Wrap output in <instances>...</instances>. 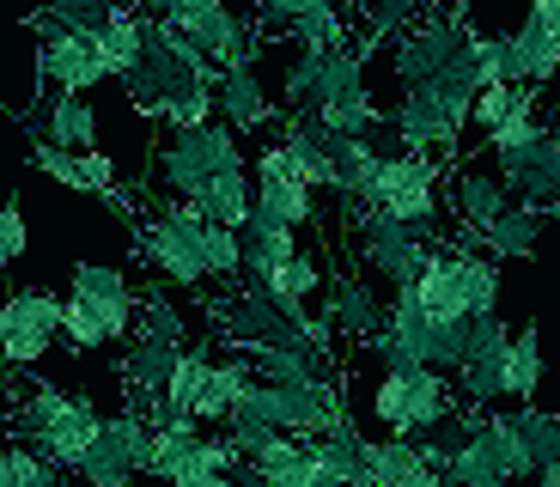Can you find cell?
Here are the masks:
<instances>
[{
	"mask_svg": "<svg viewBox=\"0 0 560 487\" xmlns=\"http://www.w3.org/2000/svg\"><path fill=\"white\" fill-rule=\"evenodd\" d=\"M213 80H220V68H213V61L201 56L177 25L140 13V61H135V73L122 80V92L135 97V111H147L159 123L177 97H189L196 85H213Z\"/></svg>",
	"mask_w": 560,
	"mask_h": 487,
	"instance_id": "6da1fadb",
	"label": "cell"
},
{
	"mask_svg": "<svg viewBox=\"0 0 560 487\" xmlns=\"http://www.w3.org/2000/svg\"><path fill=\"white\" fill-rule=\"evenodd\" d=\"M98 408L85 396H68L56 384H25V396H13V415H7V432L19 445H31L37 457H49L61 475H73L98 439Z\"/></svg>",
	"mask_w": 560,
	"mask_h": 487,
	"instance_id": "7a4b0ae2",
	"label": "cell"
},
{
	"mask_svg": "<svg viewBox=\"0 0 560 487\" xmlns=\"http://www.w3.org/2000/svg\"><path fill=\"white\" fill-rule=\"evenodd\" d=\"M445 237L439 232H420V225H402L390 220V213L378 208H348V251L360 256V268L378 287L390 292H408L420 280V268H427V256L439 251Z\"/></svg>",
	"mask_w": 560,
	"mask_h": 487,
	"instance_id": "3957f363",
	"label": "cell"
},
{
	"mask_svg": "<svg viewBox=\"0 0 560 487\" xmlns=\"http://www.w3.org/2000/svg\"><path fill=\"white\" fill-rule=\"evenodd\" d=\"M244 415L268 420L275 432H293V439H329V432L353 427L348 420V390L336 372L305 378V384H250L244 390Z\"/></svg>",
	"mask_w": 560,
	"mask_h": 487,
	"instance_id": "277c9868",
	"label": "cell"
},
{
	"mask_svg": "<svg viewBox=\"0 0 560 487\" xmlns=\"http://www.w3.org/2000/svg\"><path fill=\"white\" fill-rule=\"evenodd\" d=\"M225 171H250L244 165V135H232L225 123L208 128H165V140L153 147V177L165 183L171 195L196 201L213 177Z\"/></svg>",
	"mask_w": 560,
	"mask_h": 487,
	"instance_id": "5b68a950",
	"label": "cell"
},
{
	"mask_svg": "<svg viewBox=\"0 0 560 487\" xmlns=\"http://www.w3.org/2000/svg\"><path fill=\"white\" fill-rule=\"evenodd\" d=\"M457 408V384L433 366H384L372 384V415L390 439H427Z\"/></svg>",
	"mask_w": 560,
	"mask_h": 487,
	"instance_id": "8992f818",
	"label": "cell"
},
{
	"mask_svg": "<svg viewBox=\"0 0 560 487\" xmlns=\"http://www.w3.org/2000/svg\"><path fill=\"white\" fill-rule=\"evenodd\" d=\"M445 159L433 153H384L378 165V183H372V201L365 208L390 213V220L402 225H420V232H439V220H445Z\"/></svg>",
	"mask_w": 560,
	"mask_h": 487,
	"instance_id": "52a82bcc",
	"label": "cell"
},
{
	"mask_svg": "<svg viewBox=\"0 0 560 487\" xmlns=\"http://www.w3.org/2000/svg\"><path fill=\"white\" fill-rule=\"evenodd\" d=\"M147 457H153V420L135 408H116L98 420V439L73 475H80V487H135L147 475Z\"/></svg>",
	"mask_w": 560,
	"mask_h": 487,
	"instance_id": "ba28073f",
	"label": "cell"
},
{
	"mask_svg": "<svg viewBox=\"0 0 560 487\" xmlns=\"http://www.w3.org/2000/svg\"><path fill=\"white\" fill-rule=\"evenodd\" d=\"M61 341V299L43 287H19L0 299V366L31 372Z\"/></svg>",
	"mask_w": 560,
	"mask_h": 487,
	"instance_id": "9c48e42d",
	"label": "cell"
},
{
	"mask_svg": "<svg viewBox=\"0 0 560 487\" xmlns=\"http://www.w3.org/2000/svg\"><path fill=\"white\" fill-rule=\"evenodd\" d=\"M463 49H469V25H463V13L433 7V13H420L415 25L390 43V68H396V80H402V92H408V85L439 80Z\"/></svg>",
	"mask_w": 560,
	"mask_h": 487,
	"instance_id": "30bf717a",
	"label": "cell"
},
{
	"mask_svg": "<svg viewBox=\"0 0 560 487\" xmlns=\"http://www.w3.org/2000/svg\"><path fill=\"white\" fill-rule=\"evenodd\" d=\"M505 348H512V329H505L500 311H488V317H469L463 366L451 372V384H457V403H469V408H500V403H505Z\"/></svg>",
	"mask_w": 560,
	"mask_h": 487,
	"instance_id": "8fae6325",
	"label": "cell"
},
{
	"mask_svg": "<svg viewBox=\"0 0 560 487\" xmlns=\"http://www.w3.org/2000/svg\"><path fill=\"white\" fill-rule=\"evenodd\" d=\"M250 183H256V213H262V220L287 225V232L317 225V213H323L317 208V189L299 183V171H293V159H287V147H280V135L250 159Z\"/></svg>",
	"mask_w": 560,
	"mask_h": 487,
	"instance_id": "7c38bea8",
	"label": "cell"
},
{
	"mask_svg": "<svg viewBox=\"0 0 560 487\" xmlns=\"http://www.w3.org/2000/svg\"><path fill=\"white\" fill-rule=\"evenodd\" d=\"M135 251H140V263L159 275V287H177V292H201V287H208L196 232H183V225L165 220L159 208H147L135 220Z\"/></svg>",
	"mask_w": 560,
	"mask_h": 487,
	"instance_id": "4fadbf2b",
	"label": "cell"
},
{
	"mask_svg": "<svg viewBox=\"0 0 560 487\" xmlns=\"http://www.w3.org/2000/svg\"><path fill=\"white\" fill-rule=\"evenodd\" d=\"M31 25H37V80L56 85V92H92V85H104L110 73H104V56L98 43L80 37V31H61L49 25L43 13H31Z\"/></svg>",
	"mask_w": 560,
	"mask_h": 487,
	"instance_id": "5bb4252c",
	"label": "cell"
},
{
	"mask_svg": "<svg viewBox=\"0 0 560 487\" xmlns=\"http://www.w3.org/2000/svg\"><path fill=\"white\" fill-rule=\"evenodd\" d=\"M68 299L92 311V323L104 329V341H128L135 335V317H140V287L110 263H80L68 280Z\"/></svg>",
	"mask_w": 560,
	"mask_h": 487,
	"instance_id": "9a60e30c",
	"label": "cell"
},
{
	"mask_svg": "<svg viewBox=\"0 0 560 487\" xmlns=\"http://www.w3.org/2000/svg\"><path fill=\"white\" fill-rule=\"evenodd\" d=\"M183 348L177 341H165V335L153 329H135L122 348V390H128V408L147 420H159V403H165V384L171 372H177Z\"/></svg>",
	"mask_w": 560,
	"mask_h": 487,
	"instance_id": "2e32d148",
	"label": "cell"
},
{
	"mask_svg": "<svg viewBox=\"0 0 560 487\" xmlns=\"http://www.w3.org/2000/svg\"><path fill=\"white\" fill-rule=\"evenodd\" d=\"M317 311L329 317L336 341H353V348H365V341L384 329V299H378V287H372V280H360V275H329Z\"/></svg>",
	"mask_w": 560,
	"mask_h": 487,
	"instance_id": "e0dca14e",
	"label": "cell"
},
{
	"mask_svg": "<svg viewBox=\"0 0 560 487\" xmlns=\"http://www.w3.org/2000/svg\"><path fill=\"white\" fill-rule=\"evenodd\" d=\"M493 171H500V183L518 195V201H530V208L555 213V208H560V128H548V135L536 140L530 153L493 159Z\"/></svg>",
	"mask_w": 560,
	"mask_h": 487,
	"instance_id": "ac0fdd59",
	"label": "cell"
},
{
	"mask_svg": "<svg viewBox=\"0 0 560 487\" xmlns=\"http://www.w3.org/2000/svg\"><path fill=\"white\" fill-rule=\"evenodd\" d=\"M213 111H220V123L232 135H262V128L280 123V104L268 97L256 68H220V80H213Z\"/></svg>",
	"mask_w": 560,
	"mask_h": 487,
	"instance_id": "d6986e66",
	"label": "cell"
},
{
	"mask_svg": "<svg viewBox=\"0 0 560 487\" xmlns=\"http://www.w3.org/2000/svg\"><path fill=\"white\" fill-rule=\"evenodd\" d=\"M365 487H445V469L420 439H365Z\"/></svg>",
	"mask_w": 560,
	"mask_h": 487,
	"instance_id": "ffe728a7",
	"label": "cell"
},
{
	"mask_svg": "<svg viewBox=\"0 0 560 487\" xmlns=\"http://www.w3.org/2000/svg\"><path fill=\"white\" fill-rule=\"evenodd\" d=\"M445 195H451V208H457V237H476L488 220H500L518 195L500 183V171H488V165H457L451 171V183H445Z\"/></svg>",
	"mask_w": 560,
	"mask_h": 487,
	"instance_id": "44dd1931",
	"label": "cell"
},
{
	"mask_svg": "<svg viewBox=\"0 0 560 487\" xmlns=\"http://www.w3.org/2000/svg\"><path fill=\"white\" fill-rule=\"evenodd\" d=\"M317 475V457H311V439H293V432H275L256 457L238 463L232 482L238 487H311Z\"/></svg>",
	"mask_w": 560,
	"mask_h": 487,
	"instance_id": "7402d4cb",
	"label": "cell"
},
{
	"mask_svg": "<svg viewBox=\"0 0 560 487\" xmlns=\"http://www.w3.org/2000/svg\"><path fill=\"white\" fill-rule=\"evenodd\" d=\"M542 208H530V201H512V208L500 213V220H488L476 237H463V244H476V251H488L493 263H530L536 244H542Z\"/></svg>",
	"mask_w": 560,
	"mask_h": 487,
	"instance_id": "603a6c76",
	"label": "cell"
},
{
	"mask_svg": "<svg viewBox=\"0 0 560 487\" xmlns=\"http://www.w3.org/2000/svg\"><path fill=\"white\" fill-rule=\"evenodd\" d=\"M555 73H560V43L548 37L542 25H530V19H524V25L505 37V80L548 92V85H555Z\"/></svg>",
	"mask_w": 560,
	"mask_h": 487,
	"instance_id": "cb8c5ba5",
	"label": "cell"
},
{
	"mask_svg": "<svg viewBox=\"0 0 560 487\" xmlns=\"http://www.w3.org/2000/svg\"><path fill=\"white\" fill-rule=\"evenodd\" d=\"M408 292H415L420 305H427V317H439V323H463V317H469V305H463V287H457V244H439Z\"/></svg>",
	"mask_w": 560,
	"mask_h": 487,
	"instance_id": "d4e9b609",
	"label": "cell"
},
{
	"mask_svg": "<svg viewBox=\"0 0 560 487\" xmlns=\"http://www.w3.org/2000/svg\"><path fill=\"white\" fill-rule=\"evenodd\" d=\"M238 244H244V280H256V287H262L280 263H293V256L305 251V244H299V232L262 220V213H250V220L238 225Z\"/></svg>",
	"mask_w": 560,
	"mask_h": 487,
	"instance_id": "484cf974",
	"label": "cell"
},
{
	"mask_svg": "<svg viewBox=\"0 0 560 487\" xmlns=\"http://www.w3.org/2000/svg\"><path fill=\"white\" fill-rule=\"evenodd\" d=\"M201 420H153V457H147V475L140 482H159L171 487L177 475H189L196 463V445H201Z\"/></svg>",
	"mask_w": 560,
	"mask_h": 487,
	"instance_id": "4316f807",
	"label": "cell"
},
{
	"mask_svg": "<svg viewBox=\"0 0 560 487\" xmlns=\"http://www.w3.org/2000/svg\"><path fill=\"white\" fill-rule=\"evenodd\" d=\"M37 140L68 147V153H92V147H98V111H92L80 92H56L49 111H43V135Z\"/></svg>",
	"mask_w": 560,
	"mask_h": 487,
	"instance_id": "83f0119b",
	"label": "cell"
},
{
	"mask_svg": "<svg viewBox=\"0 0 560 487\" xmlns=\"http://www.w3.org/2000/svg\"><path fill=\"white\" fill-rule=\"evenodd\" d=\"M250 384H256V372H250V360H244V353H225V360H213L208 390H201V403H196V420H201V427H225Z\"/></svg>",
	"mask_w": 560,
	"mask_h": 487,
	"instance_id": "f1b7e54d",
	"label": "cell"
},
{
	"mask_svg": "<svg viewBox=\"0 0 560 487\" xmlns=\"http://www.w3.org/2000/svg\"><path fill=\"white\" fill-rule=\"evenodd\" d=\"M208 372H213V341L183 348L177 372H171V384H165V403H159V420H196V403H201V390H208Z\"/></svg>",
	"mask_w": 560,
	"mask_h": 487,
	"instance_id": "f546056e",
	"label": "cell"
},
{
	"mask_svg": "<svg viewBox=\"0 0 560 487\" xmlns=\"http://www.w3.org/2000/svg\"><path fill=\"white\" fill-rule=\"evenodd\" d=\"M457 287H463L469 317L500 311V263H493L488 251H476V244H463V237H457Z\"/></svg>",
	"mask_w": 560,
	"mask_h": 487,
	"instance_id": "4dcf8cb0",
	"label": "cell"
},
{
	"mask_svg": "<svg viewBox=\"0 0 560 487\" xmlns=\"http://www.w3.org/2000/svg\"><path fill=\"white\" fill-rule=\"evenodd\" d=\"M196 208L208 213L213 225H232V232H238V225L256 213V183H250V171H225V177H213L208 189L196 195Z\"/></svg>",
	"mask_w": 560,
	"mask_h": 487,
	"instance_id": "1f68e13d",
	"label": "cell"
},
{
	"mask_svg": "<svg viewBox=\"0 0 560 487\" xmlns=\"http://www.w3.org/2000/svg\"><path fill=\"white\" fill-rule=\"evenodd\" d=\"M542 390V341H536V323L512 329V348H505V403H536Z\"/></svg>",
	"mask_w": 560,
	"mask_h": 487,
	"instance_id": "d6a6232c",
	"label": "cell"
},
{
	"mask_svg": "<svg viewBox=\"0 0 560 487\" xmlns=\"http://www.w3.org/2000/svg\"><path fill=\"white\" fill-rule=\"evenodd\" d=\"M481 432H488V445H493V457H500L505 482L512 487L536 482V463H530V451H524V432H518V415H512V408H488V415H481Z\"/></svg>",
	"mask_w": 560,
	"mask_h": 487,
	"instance_id": "836d02e7",
	"label": "cell"
},
{
	"mask_svg": "<svg viewBox=\"0 0 560 487\" xmlns=\"http://www.w3.org/2000/svg\"><path fill=\"white\" fill-rule=\"evenodd\" d=\"M196 251H201V268H208V287H238L244 280V244L232 225H201L196 232Z\"/></svg>",
	"mask_w": 560,
	"mask_h": 487,
	"instance_id": "e575fe53",
	"label": "cell"
},
{
	"mask_svg": "<svg viewBox=\"0 0 560 487\" xmlns=\"http://www.w3.org/2000/svg\"><path fill=\"white\" fill-rule=\"evenodd\" d=\"M311 457L323 475H336L341 487H365V439L353 427L329 432V439H311Z\"/></svg>",
	"mask_w": 560,
	"mask_h": 487,
	"instance_id": "d590c367",
	"label": "cell"
},
{
	"mask_svg": "<svg viewBox=\"0 0 560 487\" xmlns=\"http://www.w3.org/2000/svg\"><path fill=\"white\" fill-rule=\"evenodd\" d=\"M250 372H256V384H305V378H323L336 366L311 348H262V353H250Z\"/></svg>",
	"mask_w": 560,
	"mask_h": 487,
	"instance_id": "8d00e7d4",
	"label": "cell"
},
{
	"mask_svg": "<svg viewBox=\"0 0 560 487\" xmlns=\"http://www.w3.org/2000/svg\"><path fill=\"white\" fill-rule=\"evenodd\" d=\"M92 43H98V56H104V73H110V80H128L135 61H140V13H116Z\"/></svg>",
	"mask_w": 560,
	"mask_h": 487,
	"instance_id": "74e56055",
	"label": "cell"
},
{
	"mask_svg": "<svg viewBox=\"0 0 560 487\" xmlns=\"http://www.w3.org/2000/svg\"><path fill=\"white\" fill-rule=\"evenodd\" d=\"M305 116H317V128H329V135H378L390 116L372 104V92H360V97H336V104H323V111H305Z\"/></svg>",
	"mask_w": 560,
	"mask_h": 487,
	"instance_id": "f35d334b",
	"label": "cell"
},
{
	"mask_svg": "<svg viewBox=\"0 0 560 487\" xmlns=\"http://www.w3.org/2000/svg\"><path fill=\"white\" fill-rule=\"evenodd\" d=\"M512 415H518V432H524V451H530L536 475H542L548 463L560 457V408H536V403H524V408H512Z\"/></svg>",
	"mask_w": 560,
	"mask_h": 487,
	"instance_id": "ab89813d",
	"label": "cell"
},
{
	"mask_svg": "<svg viewBox=\"0 0 560 487\" xmlns=\"http://www.w3.org/2000/svg\"><path fill=\"white\" fill-rule=\"evenodd\" d=\"M37 13L49 19V25H61V31H80V37H98V31L116 19V7H110V0H43Z\"/></svg>",
	"mask_w": 560,
	"mask_h": 487,
	"instance_id": "60d3db41",
	"label": "cell"
},
{
	"mask_svg": "<svg viewBox=\"0 0 560 487\" xmlns=\"http://www.w3.org/2000/svg\"><path fill=\"white\" fill-rule=\"evenodd\" d=\"M135 329H153V335H165V341H177V348H189V317H183V311L165 299V287H147V292H140Z\"/></svg>",
	"mask_w": 560,
	"mask_h": 487,
	"instance_id": "b9f144b4",
	"label": "cell"
},
{
	"mask_svg": "<svg viewBox=\"0 0 560 487\" xmlns=\"http://www.w3.org/2000/svg\"><path fill=\"white\" fill-rule=\"evenodd\" d=\"M536 85H512V80H500V85H481L476 92V111H469V128H481V135H493V128L505 123V116L518 111L524 97H530Z\"/></svg>",
	"mask_w": 560,
	"mask_h": 487,
	"instance_id": "7bdbcfd3",
	"label": "cell"
},
{
	"mask_svg": "<svg viewBox=\"0 0 560 487\" xmlns=\"http://www.w3.org/2000/svg\"><path fill=\"white\" fill-rule=\"evenodd\" d=\"M7 487H61V469L13 439V445H7Z\"/></svg>",
	"mask_w": 560,
	"mask_h": 487,
	"instance_id": "ee69618b",
	"label": "cell"
},
{
	"mask_svg": "<svg viewBox=\"0 0 560 487\" xmlns=\"http://www.w3.org/2000/svg\"><path fill=\"white\" fill-rule=\"evenodd\" d=\"M31 165H37L49 183H61V189H85V159L68 153V147H49V140H37V147H31Z\"/></svg>",
	"mask_w": 560,
	"mask_h": 487,
	"instance_id": "f6af8a7d",
	"label": "cell"
},
{
	"mask_svg": "<svg viewBox=\"0 0 560 487\" xmlns=\"http://www.w3.org/2000/svg\"><path fill=\"white\" fill-rule=\"evenodd\" d=\"M61 341H68L73 353H92V348H104V329L92 323V311H85V305L61 299Z\"/></svg>",
	"mask_w": 560,
	"mask_h": 487,
	"instance_id": "bcb514c9",
	"label": "cell"
},
{
	"mask_svg": "<svg viewBox=\"0 0 560 487\" xmlns=\"http://www.w3.org/2000/svg\"><path fill=\"white\" fill-rule=\"evenodd\" d=\"M469 61H476L481 85H500L505 80V37H481V31H469Z\"/></svg>",
	"mask_w": 560,
	"mask_h": 487,
	"instance_id": "7dc6e473",
	"label": "cell"
},
{
	"mask_svg": "<svg viewBox=\"0 0 560 487\" xmlns=\"http://www.w3.org/2000/svg\"><path fill=\"white\" fill-rule=\"evenodd\" d=\"M25 256V213H19V201H0V275Z\"/></svg>",
	"mask_w": 560,
	"mask_h": 487,
	"instance_id": "c3c4849f",
	"label": "cell"
},
{
	"mask_svg": "<svg viewBox=\"0 0 560 487\" xmlns=\"http://www.w3.org/2000/svg\"><path fill=\"white\" fill-rule=\"evenodd\" d=\"M213 7H225V0H140V13L165 19V25H183V19H196V13H213Z\"/></svg>",
	"mask_w": 560,
	"mask_h": 487,
	"instance_id": "681fc988",
	"label": "cell"
},
{
	"mask_svg": "<svg viewBox=\"0 0 560 487\" xmlns=\"http://www.w3.org/2000/svg\"><path fill=\"white\" fill-rule=\"evenodd\" d=\"M530 25H542L560 43V0H530Z\"/></svg>",
	"mask_w": 560,
	"mask_h": 487,
	"instance_id": "f907efd6",
	"label": "cell"
},
{
	"mask_svg": "<svg viewBox=\"0 0 560 487\" xmlns=\"http://www.w3.org/2000/svg\"><path fill=\"white\" fill-rule=\"evenodd\" d=\"M171 487H238L232 475H183V482H171Z\"/></svg>",
	"mask_w": 560,
	"mask_h": 487,
	"instance_id": "816d5d0a",
	"label": "cell"
},
{
	"mask_svg": "<svg viewBox=\"0 0 560 487\" xmlns=\"http://www.w3.org/2000/svg\"><path fill=\"white\" fill-rule=\"evenodd\" d=\"M536 487H560V457H555V463H548V469H542V475H536Z\"/></svg>",
	"mask_w": 560,
	"mask_h": 487,
	"instance_id": "f5cc1de1",
	"label": "cell"
},
{
	"mask_svg": "<svg viewBox=\"0 0 560 487\" xmlns=\"http://www.w3.org/2000/svg\"><path fill=\"white\" fill-rule=\"evenodd\" d=\"M311 487H341V482H336V475H323V469H317V475H311Z\"/></svg>",
	"mask_w": 560,
	"mask_h": 487,
	"instance_id": "db71d44e",
	"label": "cell"
},
{
	"mask_svg": "<svg viewBox=\"0 0 560 487\" xmlns=\"http://www.w3.org/2000/svg\"><path fill=\"white\" fill-rule=\"evenodd\" d=\"M0 487H7V439H0Z\"/></svg>",
	"mask_w": 560,
	"mask_h": 487,
	"instance_id": "11a10c76",
	"label": "cell"
},
{
	"mask_svg": "<svg viewBox=\"0 0 560 487\" xmlns=\"http://www.w3.org/2000/svg\"><path fill=\"white\" fill-rule=\"evenodd\" d=\"M555 104H560V73H555Z\"/></svg>",
	"mask_w": 560,
	"mask_h": 487,
	"instance_id": "9f6ffc18",
	"label": "cell"
},
{
	"mask_svg": "<svg viewBox=\"0 0 560 487\" xmlns=\"http://www.w3.org/2000/svg\"><path fill=\"white\" fill-rule=\"evenodd\" d=\"M555 225H560V208H555Z\"/></svg>",
	"mask_w": 560,
	"mask_h": 487,
	"instance_id": "6f0895ef",
	"label": "cell"
},
{
	"mask_svg": "<svg viewBox=\"0 0 560 487\" xmlns=\"http://www.w3.org/2000/svg\"><path fill=\"white\" fill-rule=\"evenodd\" d=\"M555 128H560V123H555Z\"/></svg>",
	"mask_w": 560,
	"mask_h": 487,
	"instance_id": "680465c9",
	"label": "cell"
}]
</instances>
